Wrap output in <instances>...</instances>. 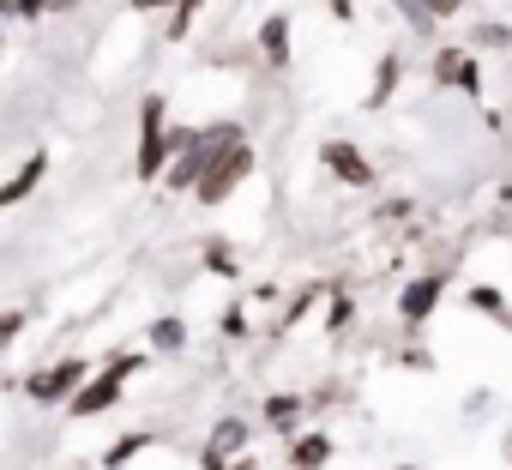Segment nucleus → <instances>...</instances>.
Returning <instances> with one entry per match:
<instances>
[{
  "instance_id": "2",
  "label": "nucleus",
  "mask_w": 512,
  "mask_h": 470,
  "mask_svg": "<svg viewBox=\"0 0 512 470\" xmlns=\"http://www.w3.org/2000/svg\"><path fill=\"white\" fill-rule=\"evenodd\" d=\"M115 380H121V368H115L109 380H97V386H85V392L73 398V410H79V416H91V410H109V404H115Z\"/></svg>"
},
{
  "instance_id": "1",
  "label": "nucleus",
  "mask_w": 512,
  "mask_h": 470,
  "mask_svg": "<svg viewBox=\"0 0 512 470\" xmlns=\"http://www.w3.org/2000/svg\"><path fill=\"white\" fill-rule=\"evenodd\" d=\"M235 175H247V145H235V151H223V163H217V175L205 181V199H217Z\"/></svg>"
},
{
  "instance_id": "5",
  "label": "nucleus",
  "mask_w": 512,
  "mask_h": 470,
  "mask_svg": "<svg viewBox=\"0 0 512 470\" xmlns=\"http://www.w3.org/2000/svg\"><path fill=\"white\" fill-rule=\"evenodd\" d=\"M326 157H332V169H344L350 181H368V169L356 163V151H350V145H326Z\"/></svg>"
},
{
  "instance_id": "9",
  "label": "nucleus",
  "mask_w": 512,
  "mask_h": 470,
  "mask_svg": "<svg viewBox=\"0 0 512 470\" xmlns=\"http://www.w3.org/2000/svg\"><path fill=\"white\" fill-rule=\"evenodd\" d=\"M235 440H241V422H223V428H217V452H229Z\"/></svg>"
},
{
  "instance_id": "4",
  "label": "nucleus",
  "mask_w": 512,
  "mask_h": 470,
  "mask_svg": "<svg viewBox=\"0 0 512 470\" xmlns=\"http://www.w3.org/2000/svg\"><path fill=\"white\" fill-rule=\"evenodd\" d=\"M79 374H85V368H79V362H67V368H55V374H37V380H31V392H37V398H61Z\"/></svg>"
},
{
  "instance_id": "10",
  "label": "nucleus",
  "mask_w": 512,
  "mask_h": 470,
  "mask_svg": "<svg viewBox=\"0 0 512 470\" xmlns=\"http://www.w3.org/2000/svg\"><path fill=\"white\" fill-rule=\"evenodd\" d=\"M145 7H157V0H145Z\"/></svg>"
},
{
  "instance_id": "3",
  "label": "nucleus",
  "mask_w": 512,
  "mask_h": 470,
  "mask_svg": "<svg viewBox=\"0 0 512 470\" xmlns=\"http://www.w3.org/2000/svg\"><path fill=\"white\" fill-rule=\"evenodd\" d=\"M434 302H440V278H422V284H410V296H404V320H422Z\"/></svg>"
},
{
  "instance_id": "7",
  "label": "nucleus",
  "mask_w": 512,
  "mask_h": 470,
  "mask_svg": "<svg viewBox=\"0 0 512 470\" xmlns=\"http://www.w3.org/2000/svg\"><path fill=\"white\" fill-rule=\"evenodd\" d=\"M320 458H326V440H320V434H314V440H302V464H308V470H314V464H320Z\"/></svg>"
},
{
  "instance_id": "6",
  "label": "nucleus",
  "mask_w": 512,
  "mask_h": 470,
  "mask_svg": "<svg viewBox=\"0 0 512 470\" xmlns=\"http://www.w3.org/2000/svg\"><path fill=\"white\" fill-rule=\"evenodd\" d=\"M37 175H43V157H37L31 169H19V175H13V187H7V205H13V199H25V187H31Z\"/></svg>"
},
{
  "instance_id": "8",
  "label": "nucleus",
  "mask_w": 512,
  "mask_h": 470,
  "mask_svg": "<svg viewBox=\"0 0 512 470\" xmlns=\"http://www.w3.org/2000/svg\"><path fill=\"white\" fill-rule=\"evenodd\" d=\"M157 344H163V350H175V344H181V326H175V320H163V326H157Z\"/></svg>"
}]
</instances>
